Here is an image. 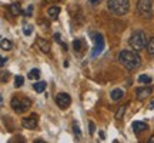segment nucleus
<instances>
[{
  "label": "nucleus",
  "mask_w": 154,
  "mask_h": 143,
  "mask_svg": "<svg viewBox=\"0 0 154 143\" xmlns=\"http://www.w3.org/2000/svg\"><path fill=\"white\" fill-rule=\"evenodd\" d=\"M73 46H74V50H76V52H82L83 47H84V42H83L82 39H76Z\"/></svg>",
  "instance_id": "17"
},
{
  "label": "nucleus",
  "mask_w": 154,
  "mask_h": 143,
  "mask_svg": "<svg viewBox=\"0 0 154 143\" xmlns=\"http://www.w3.org/2000/svg\"><path fill=\"white\" fill-rule=\"evenodd\" d=\"M138 83H141V84H150L151 83V77L149 75H140L138 76Z\"/></svg>",
  "instance_id": "18"
},
{
  "label": "nucleus",
  "mask_w": 154,
  "mask_h": 143,
  "mask_svg": "<svg viewBox=\"0 0 154 143\" xmlns=\"http://www.w3.org/2000/svg\"><path fill=\"white\" fill-rule=\"evenodd\" d=\"M56 105L59 106L61 110H66L69 106L72 105V97L69 93H59L56 96Z\"/></svg>",
  "instance_id": "6"
},
{
  "label": "nucleus",
  "mask_w": 154,
  "mask_h": 143,
  "mask_svg": "<svg viewBox=\"0 0 154 143\" xmlns=\"http://www.w3.org/2000/svg\"><path fill=\"white\" fill-rule=\"evenodd\" d=\"M94 40L97 42V46H96L97 49H96V50L93 52V56H96L97 53H100V52H101V49H103V44H104V42H103V36H101V34H94Z\"/></svg>",
  "instance_id": "11"
},
{
  "label": "nucleus",
  "mask_w": 154,
  "mask_h": 143,
  "mask_svg": "<svg viewBox=\"0 0 154 143\" xmlns=\"http://www.w3.org/2000/svg\"><path fill=\"white\" fill-rule=\"evenodd\" d=\"M146 49H147V52H149L150 55L154 56V37L149 42V44H147V47H146Z\"/></svg>",
  "instance_id": "22"
},
{
  "label": "nucleus",
  "mask_w": 154,
  "mask_h": 143,
  "mask_svg": "<svg viewBox=\"0 0 154 143\" xmlns=\"http://www.w3.org/2000/svg\"><path fill=\"white\" fill-rule=\"evenodd\" d=\"M123 96H124V90L123 89H114L111 92V99L113 100H120Z\"/></svg>",
  "instance_id": "14"
},
{
  "label": "nucleus",
  "mask_w": 154,
  "mask_h": 143,
  "mask_svg": "<svg viewBox=\"0 0 154 143\" xmlns=\"http://www.w3.org/2000/svg\"><path fill=\"white\" fill-rule=\"evenodd\" d=\"M54 2H57V0H54Z\"/></svg>",
  "instance_id": "32"
},
{
  "label": "nucleus",
  "mask_w": 154,
  "mask_h": 143,
  "mask_svg": "<svg viewBox=\"0 0 154 143\" xmlns=\"http://www.w3.org/2000/svg\"><path fill=\"white\" fill-rule=\"evenodd\" d=\"M126 107H127L126 105H123V106H120V107L117 109V112H116V119H117V120L123 119V116H124V112H126Z\"/></svg>",
  "instance_id": "19"
},
{
  "label": "nucleus",
  "mask_w": 154,
  "mask_h": 143,
  "mask_svg": "<svg viewBox=\"0 0 154 143\" xmlns=\"http://www.w3.org/2000/svg\"><path fill=\"white\" fill-rule=\"evenodd\" d=\"M119 60L128 70H134L141 63L137 50H121L120 55H119Z\"/></svg>",
  "instance_id": "1"
},
{
  "label": "nucleus",
  "mask_w": 154,
  "mask_h": 143,
  "mask_svg": "<svg viewBox=\"0 0 154 143\" xmlns=\"http://www.w3.org/2000/svg\"><path fill=\"white\" fill-rule=\"evenodd\" d=\"M32 11H33V7H29L27 10H26V13H24V14H26V16H32Z\"/></svg>",
  "instance_id": "27"
},
{
  "label": "nucleus",
  "mask_w": 154,
  "mask_h": 143,
  "mask_svg": "<svg viewBox=\"0 0 154 143\" xmlns=\"http://www.w3.org/2000/svg\"><path fill=\"white\" fill-rule=\"evenodd\" d=\"M13 47V43L7 39H2V49L3 50H10Z\"/></svg>",
  "instance_id": "20"
},
{
  "label": "nucleus",
  "mask_w": 154,
  "mask_h": 143,
  "mask_svg": "<svg viewBox=\"0 0 154 143\" xmlns=\"http://www.w3.org/2000/svg\"><path fill=\"white\" fill-rule=\"evenodd\" d=\"M151 92H153V89L150 87V86L138 87L137 90H136V96H137V99H138V100H144V99H147L150 94H151Z\"/></svg>",
  "instance_id": "8"
},
{
  "label": "nucleus",
  "mask_w": 154,
  "mask_h": 143,
  "mask_svg": "<svg viewBox=\"0 0 154 143\" xmlns=\"http://www.w3.org/2000/svg\"><path fill=\"white\" fill-rule=\"evenodd\" d=\"M37 125H38V116L36 113H32L30 116L24 117L22 120V126L29 129V130H34L37 127Z\"/></svg>",
  "instance_id": "7"
},
{
  "label": "nucleus",
  "mask_w": 154,
  "mask_h": 143,
  "mask_svg": "<svg viewBox=\"0 0 154 143\" xmlns=\"http://www.w3.org/2000/svg\"><path fill=\"white\" fill-rule=\"evenodd\" d=\"M27 76L30 80H38L40 79V70L38 69H32V70L29 72Z\"/></svg>",
  "instance_id": "15"
},
{
  "label": "nucleus",
  "mask_w": 154,
  "mask_h": 143,
  "mask_svg": "<svg viewBox=\"0 0 154 143\" xmlns=\"http://www.w3.org/2000/svg\"><path fill=\"white\" fill-rule=\"evenodd\" d=\"M46 86H47V83L46 82H36L34 83V86H33V89L37 92V93H42V92H44Z\"/></svg>",
  "instance_id": "16"
},
{
  "label": "nucleus",
  "mask_w": 154,
  "mask_h": 143,
  "mask_svg": "<svg viewBox=\"0 0 154 143\" xmlns=\"http://www.w3.org/2000/svg\"><path fill=\"white\" fill-rule=\"evenodd\" d=\"M59 13H60V7H59V6H50L49 9H47V14H49V17L53 19V20H56V19L59 17Z\"/></svg>",
  "instance_id": "12"
},
{
  "label": "nucleus",
  "mask_w": 154,
  "mask_h": 143,
  "mask_svg": "<svg viewBox=\"0 0 154 143\" xmlns=\"http://www.w3.org/2000/svg\"><path fill=\"white\" fill-rule=\"evenodd\" d=\"M133 130H134V133H141L144 132V130H147V123H144V122H134L131 125Z\"/></svg>",
  "instance_id": "10"
},
{
  "label": "nucleus",
  "mask_w": 154,
  "mask_h": 143,
  "mask_svg": "<svg viewBox=\"0 0 154 143\" xmlns=\"http://www.w3.org/2000/svg\"><path fill=\"white\" fill-rule=\"evenodd\" d=\"M23 83H24V77L23 76H16V79H14V86H16V87H22Z\"/></svg>",
  "instance_id": "21"
},
{
  "label": "nucleus",
  "mask_w": 154,
  "mask_h": 143,
  "mask_svg": "<svg viewBox=\"0 0 154 143\" xmlns=\"http://www.w3.org/2000/svg\"><path fill=\"white\" fill-rule=\"evenodd\" d=\"M9 10H10V13L13 16H19V14L22 13V7H20L19 3H11V5L9 6Z\"/></svg>",
  "instance_id": "13"
},
{
  "label": "nucleus",
  "mask_w": 154,
  "mask_h": 143,
  "mask_svg": "<svg viewBox=\"0 0 154 143\" xmlns=\"http://www.w3.org/2000/svg\"><path fill=\"white\" fill-rule=\"evenodd\" d=\"M73 130H74V133L77 135V138H82V132H80V127H79V125H73Z\"/></svg>",
  "instance_id": "24"
},
{
  "label": "nucleus",
  "mask_w": 154,
  "mask_h": 143,
  "mask_svg": "<svg viewBox=\"0 0 154 143\" xmlns=\"http://www.w3.org/2000/svg\"><path fill=\"white\" fill-rule=\"evenodd\" d=\"M6 62H7V59H6V57H2V67L6 65Z\"/></svg>",
  "instance_id": "28"
},
{
  "label": "nucleus",
  "mask_w": 154,
  "mask_h": 143,
  "mask_svg": "<svg viewBox=\"0 0 154 143\" xmlns=\"http://www.w3.org/2000/svg\"><path fill=\"white\" fill-rule=\"evenodd\" d=\"M107 7L116 16H124L130 10V3L128 0H110Z\"/></svg>",
  "instance_id": "3"
},
{
  "label": "nucleus",
  "mask_w": 154,
  "mask_h": 143,
  "mask_svg": "<svg viewBox=\"0 0 154 143\" xmlns=\"http://www.w3.org/2000/svg\"><path fill=\"white\" fill-rule=\"evenodd\" d=\"M23 32L26 36H30V33L33 32V26L32 24H23Z\"/></svg>",
  "instance_id": "23"
},
{
  "label": "nucleus",
  "mask_w": 154,
  "mask_h": 143,
  "mask_svg": "<svg viewBox=\"0 0 154 143\" xmlns=\"http://www.w3.org/2000/svg\"><path fill=\"white\" fill-rule=\"evenodd\" d=\"M149 143H154V136H151V138L149 139Z\"/></svg>",
  "instance_id": "29"
},
{
  "label": "nucleus",
  "mask_w": 154,
  "mask_h": 143,
  "mask_svg": "<svg viewBox=\"0 0 154 143\" xmlns=\"http://www.w3.org/2000/svg\"><path fill=\"white\" fill-rule=\"evenodd\" d=\"M149 36L144 33V32H136V33L131 34V37L128 39V44H130V47H133V50H143L144 47H147V44H149Z\"/></svg>",
  "instance_id": "2"
},
{
  "label": "nucleus",
  "mask_w": 154,
  "mask_h": 143,
  "mask_svg": "<svg viewBox=\"0 0 154 143\" xmlns=\"http://www.w3.org/2000/svg\"><path fill=\"white\" fill-rule=\"evenodd\" d=\"M137 13L143 19H151L153 17V0H138Z\"/></svg>",
  "instance_id": "4"
},
{
  "label": "nucleus",
  "mask_w": 154,
  "mask_h": 143,
  "mask_svg": "<svg viewBox=\"0 0 154 143\" xmlns=\"http://www.w3.org/2000/svg\"><path fill=\"white\" fill-rule=\"evenodd\" d=\"M36 43H37L38 49L42 50L43 53H50V47H51V44H50V42H47L46 39H43V37H37Z\"/></svg>",
  "instance_id": "9"
},
{
  "label": "nucleus",
  "mask_w": 154,
  "mask_h": 143,
  "mask_svg": "<svg viewBox=\"0 0 154 143\" xmlns=\"http://www.w3.org/2000/svg\"><path fill=\"white\" fill-rule=\"evenodd\" d=\"M88 126H90V133L93 135V133H94V127H96V126H94V123H93V122H90V123H88Z\"/></svg>",
  "instance_id": "25"
},
{
  "label": "nucleus",
  "mask_w": 154,
  "mask_h": 143,
  "mask_svg": "<svg viewBox=\"0 0 154 143\" xmlns=\"http://www.w3.org/2000/svg\"><path fill=\"white\" fill-rule=\"evenodd\" d=\"M54 40L56 42H59V43H61V39H60V34L59 33H54Z\"/></svg>",
  "instance_id": "26"
},
{
  "label": "nucleus",
  "mask_w": 154,
  "mask_h": 143,
  "mask_svg": "<svg viewBox=\"0 0 154 143\" xmlns=\"http://www.w3.org/2000/svg\"><path fill=\"white\" fill-rule=\"evenodd\" d=\"M30 106H32V102L27 97L20 96V97H13L11 99V107H13V110L16 113H24V112H27L30 109Z\"/></svg>",
  "instance_id": "5"
},
{
  "label": "nucleus",
  "mask_w": 154,
  "mask_h": 143,
  "mask_svg": "<svg viewBox=\"0 0 154 143\" xmlns=\"http://www.w3.org/2000/svg\"><path fill=\"white\" fill-rule=\"evenodd\" d=\"M153 107H154V100L151 102V105H150V109H153Z\"/></svg>",
  "instance_id": "30"
},
{
  "label": "nucleus",
  "mask_w": 154,
  "mask_h": 143,
  "mask_svg": "<svg viewBox=\"0 0 154 143\" xmlns=\"http://www.w3.org/2000/svg\"><path fill=\"white\" fill-rule=\"evenodd\" d=\"M90 3H91V5H94V3H97V0H90Z\"/></svg>",
  "instance_id": "31"
}]
</instances>
